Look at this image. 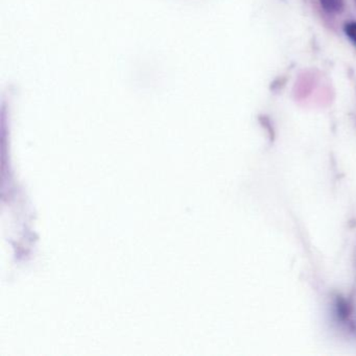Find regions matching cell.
<instances>
[{"label": "cell", "instance_id": "cell-1", "mask_svg": "<svg viewBox=\"0 0 356 356\" xmlns=\"http://www.w3.org/2000/svg\"><path fill=\"white\" fill-rule=\"evenodd\" d=\"M320 3L328 13H339L343 10V0H320Z\"/></svg>", "mask_w": 356, "mask_h": 356}, {"label": "cell", "instance_id": "cell-2", "mask_svg": "<svg viewBox=\"0 0 356 356\" xmlns=\"http://www.w3.org/2000/svg\"><path fill=\"white\" fill-rule=\"evenodd\" d=\"M345 33L350 40L356 44V22H350V24H346Z\"/></svg>", "mask_w": 356, "mask_h": 356}]
</instances>
